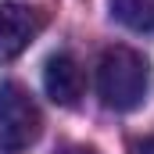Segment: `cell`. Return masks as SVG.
Returning a JSON list of instances; mask_svg holds the SVG:
<instances>
[{
    "label": "cell",
    "instance_id": "obj_1",
    "mask_svg": "<svg viewBox=\"0 0 154 154\" xmlns=\"http://www.w3.org/2000/svg\"><path fill=\"white\" fill-rule=\"evenodd\" d=\"M151 86V68L147 57L133 47H108L97 65V93L104 108L111 111H133L143 104Z\"/></svg>",
    "mask_w": 154,
    "mask_h": 154
},
{
    "label": "cell",
    "instance_id": "obj_2",
    "mask_svg": "<svg viewBox=\"0 0 154 154\" xmlns=\"http://www.w3.org/2000/svg\"><path fill=\"white\" fill-rule=\"evenodd\" d=\"M43 133V115L36 100L18 82H0V151L22 154Z\"/></svg>",
    "mask_w": 154,
    "mask_h": 154
},
{
    "label": "cell",
    "instance_id": "obj_3",
    "mask_svg": "<svg viewBox=\"0 0 154 154\" xmlns=\"http://www.w3.org/2000/svg\"><path fill=\"white\" fill-rule=\"evenodd\" d=\"M47 14L29 4H0V65L14 61L29 43L43 32Z\"/></svg>",
    "mask_w": 154,
    "mask_h": 154
},
{
    "label": "cell",
    "instance_id": "obj_4",
    "mask_svg": "<svg viewBox=\"0 0 154 154\" xmlns=\"http://www.w3.org/2000/svg\"><path fill=\"white\" fill-rule=\"evenodd\" d=\"M43 90L61 108L79 104V97L86 93V72H82V65H79L68 50L47 57V65H43Z\"/></svg>",
    "mask_w": 154,
    "mask_h": 154
},
{
    "label": "cell",
    "instance_id": "obj_5",
    "mask_svg": "<svg viewBox=\"0 0 154 154\" xmlns=\"http://www.w3.org/2000/svg\"><path fill=\"white\" fill-rule=\"evenodd\" d=\"M111 14L136 32H154V0H111Z\"/></svg>",
    "mask_w": 154,
    "mask_h": 154
},
{
    "label": "cell",
    "instance_id": "obj_6",
    "mask_svg": "<svg viewBox=\"0 0 154 154\" xmlns=\"http://www.w3.org/2000/svg\"><path fill=\"white\" fill-rule=\"evenodd\" d=\"M133 154H154V136H143L133 143Z\"/></svg>",
    "mask_w": 154,
    "mask_h": 154
},
{
    "label": "cell",
    "instance_id": "obj_7",
    "mask_svg": "<svg viewBox=\"0 0 154 154\" xmlns=\"http://www.w3.org/2000/svg\"><path fill=\"white\" fill-rule=\"evenodd\" d=\"M57 154H97L93 147H82V143H72V147H61Z\"/></svg>",
    "mask_w": 154,
    "mask_h": 154
}]
</instances>
